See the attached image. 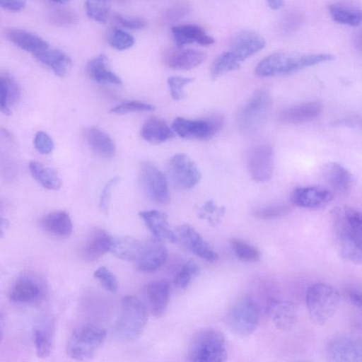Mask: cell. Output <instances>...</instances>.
I'll return each mask as SVG.
<instances>
[{"instance_id": "obj_16", "label": "cell", "mask_w": 362, "mask_h": 362, "mask_svg": "<svg viewBox=\"0 0 362 362\" xmlns=\"http://www.w3.org/2000/svg\"><path fill=\"white\" fill-rule=\"evenodd\" d=\"M168 258V250L163 242L154 237L144 245L136 259V265L142 272H153L163 266Z\"/></svg>"}, {"instance_id": "obj_3", "label": "cell", "mask_w": 362, "mask_h": 362, "mask_svg": "<svg viewBox=\"0 0 362 362\" xmlns=\"http://www.w3.org/2000/svg\"><path fill=\"white\" fill-rule=\"evenodd\" d=\"M147 320L148 310L145 304L134 296H126L121 302L113 335L122 342L134 341L143 332Z\"/></svg>"}, {"instance_id": "obj_5", "label": "cell", "mask_w": 362, "mask_h": 362, "mask_svg": "<svg viewBox=\"0 0 362 362\" xmlns=\"http://www.w3.org/2000/svg\"><path fill=\"white\" fill-rule=\"evenodd\" d=\"M272 106V99L268 90L259 88L254 91L239 110L237 126L244 134L257 132L266 122Z\"/></svg>"}, {"instance_id": "obj_29", "label": "cell", "mask_w": 362, "mask_h": 362, "mask_svg": "<svg viewBox=\"0 0 362 362\" xmlns=\"http://www.w3.org/2000/svg\"><path fill=\"white\" fill-rule=\"evenodd\" d=\"M42 229L59 238L69 236L73 230L71 219L64 211H55L46 214L40 221Z\"/></svg>"}, {"instance_id": "obj_44", "label": "cell", "mask_w": 362, "mask_h": 362, "mask_svg": "<svg viewBox=\"0 0 362 362\" xmlns=\"http://www.w3.org/2000/svg\"><path fill=\"white\" fill-rule=\"evenodd\" d=\"M94 276L100 282L103 288L112 293L119 289V284L116 276L106 267H100L94 272Z\"/></svg>"}, {"instance_id": "obj_54", "label": "cell", "mask_w": 362, "mask_h": 362, "mask_svg": "<svg viewBox=\"0 0 362 362\" xmlns=\"http://www.w3.org/2000/svg\"><path fill=\"white\" fill-rule=\"evenodd\" d=\"M300 22V17L296 15H291V16H286L284 21V25L286 29H293Z\"/></svg>"}, {"instance_id": "obj_42", "label": "cell", "mask_w": 362, "mask_h": 362, "mask_svg": "<svg viewBox=\"0 0 362 362\" xmlns=\"http://www.w3.org/2000/svg\"><path fill=\"white\" fill-rule=\"evenodd\" d=\"M199 272V267L192 260H188L180 268L174 278L175 285L180 288H187Z\"/></svg>"}, {"instance_id": "obj_1", "label": "cell", "mask_w": 362, "mask_h": 362, "mask_svg": "<svg viewBox=\"0 0 362 362\" xmlns=\"http://www.w3.org/2000/svg\"><path fill=\"white\" fill-rule=\"evenodd\" d=\"M337 250L345 260L360 265L362 261L361 213L349 206L337 207L332 213Z\"/></svg>"}, {"instance_id": "obj_48", "label": "cell", "mask_w": 362, "mask_h": 362, "mask_svg": "<svg viewBox=\"0 0 362 362\" xmlns=\"http://www.w3.org/2000/svg\"><path fill=\"white\" fill-rule=\"evenodd\" d=\"M113 18L117 25L129 30H140L146 25V21L139 17H128L116 14Z\"/></svg>"}, {"instance_id": "obj_28", "label": "cell", "mask_w": 362, "mask_h": 362, "mask_svg": "<svg viewBox=\"0 0 362 362\" xmlns=\"http://www.w3.org/2000/svg\"><path fill=\"white\" fill-rule=\"evenodd\" d=\"M39 62L49 66L59 77L67 75L72 66L71 58L64 52L50 46L33 55Z\"/></svg>"}, {"instance_id": "obj_24", "label": "cell", "mask_w": 362, "mask_h": 362, "mask_svg": "<svg viewBox=\"0 0 362 362\" xmlns=\"http://www.w3.org/2000/svg\"><path fill=\"white\" fill-rule=\"evenodd\" d=\"M171 32L178 47H182L193 42L202 46H209L215 42L212 37L197 25L185 24L173 26L171 28Z\"/></svg>"}, {"instance_id": "obj_36", "label": "cell", "mask_w": 362, "mask_h": 362, "mask_svg": "<svg viewBox=\"0 0 362 362\" xmlns=\"http://www.w3.org/2000/svg\"><path fill=\"white\" fill-rule=\"evenodd\" d=\"M29 169L32 176L45 188L47 189H59L62 182L52 168L45 166L37 161H31L29 163Z\"/></svg>"}, {"instance_id": "obj_43", "label": "cell", "mask_w": 362, "mask_h": 362, "mask_svg": "<svg viewBox=\"0 0 362 362\" xmlns=\"http://www.w3.org/2000/svg\"><path fill=\"white\" fill-rule=\"evenodd\" d=\"M107 41L117 50L127 49L134 44V39L130 34L115 27L112 28L108 32Z\"/></svg>"}, {"instance_id": "obj_32", "label": "cell", "mask_w": 362, "mask_h": 362, "mask_svg": "<svg viewBox=\"0 0 362 362\" xmlns=\"http://www.w3.org/2000/svg\"><path fill=\"white\" fill-rule=\"evenodd\" d=\"M90 78L100 83L121 85L122 81L108 69V59L105 54H99L90 59L86 66Z\"/></svg>"}, {"instance_id": "obj_47", "label": "cell", "mask_w": 362, "mask_h": 362, "mask_svg": "<svg viewBox=\"0 0 362 362\" xmlns=\"http://www.w3.org/2000/svg\"><path fill=\"white\" fill-rule=\"evenodd\" d=\"M192 78L182 76H170L168 79V84L172 98L175 100H181L184 97L182 88L185 86L192 83Z\"/></svg>"}, {"instance_id": "obj_11", "label": "cell", "mask_w": 362, "mask_h": 362, "mask_svg": "<svg viewBox=\"0 0 362 362\" xmlns=\"http://www.w3.org/2000/svg\"><path fill=\"white\" fill-rule=\"evenodd\" d=\"M166 171L173 185L181 189L194 187L201 179V173L195 163L182 153L175 154L168 160Z\"/></svg>"}, {"instance_id": "obj_21", "label": "cell", "mask_w": 362, "mask_h": 362, "mask_svg": "<svg viewBox=\"0 0 362 362\" xmlns=\"http://www.w3.org/2000/svg\"><path fill=\"white\" fill-rule=\"evenodd\" d=\"M139 215L155 238L163 242L165 240L171 243L177 242L175 232L170 228L165 213L152 209L140 211Z\"/></svg>"}, {"instance_id": "obj_19", "label": "cell", "mask_w": 362, "mask_h": 362, "mask_svg": "<svg viewBox=\"0 0 362 362\" xmlns=\"http://www.w3.org/2000/svg\"><path fill=\"white\" fill-rule=\"evenodd\" d=\"M144 293L147 310L155 317L163 316L170 298L169 282L163 280L151 282L145 286Z\"/></svg>"}, {"instance_id": "obj_59", "label": "cell", "mask_w": 362, "mask_h": 362, "mask_svg": "<svg viewBox=\"0 0 362 362\" xmlns=\"http://www.w3.org/2000/svg\"><path fill=\"white\" fill-rule=\"evenodd\" d=\"M53 2L58 3V4H66L71 0H51Z\"/></svg>"}, {"instance_id": "obj_20", "label": "cell", "mask_w": 362, "mask_h": 362, "mask_svg": "<svg viewBox=\"0 0 362 362\" xmlns=\"http://www.w3.org/2000/svg\"><path fill=\"white\" fill-rule=\"evenodd\" d=\"M322 175L329 187L342 196L349 194L354 183L350 172L340 164L329 162L322 168Z\"/></svg>"}, {"instance_id": "obj_15", "label": "cell", "mask_w": 362, "mask_h": 362, "mask_svg": "<svg viewBox=\"0 0 362 362\" xmlns=\"http://www.w3.org/2000/svg\"><path fill=\"white\" fill-rule=\"evenodd\" d=\"M177 242L193 255L209 262L218 259V254L202 235L189 224L185 223L176 228Z\"/></svg>"}, {"instance_id": "obj_2", "label": "cell", "mask_w": 362, "mask_h": 362, "mask_svg": "<svg viewBox=\"0 0 362 362\" xmlns=\"http://www.w3.org/2000/svg\"><path fill=\"white\" fill-rule=\"evenodd\" d=\"M333 59V55L325 53L301 54L279 51L262 59L257 64L255 73L262 77L288 75Z\"/></svg>"}, {"instance_id": "obj_13", "label": "cell", "mask_w": 362, "mask_h": 362, "mask_svg": "<svg viewBox=\"0 0 362 362\" xmlns=\"http://www.w3.org/2000/svg\"><path fill=\"white\" fill-rule=\"evenodd\" d=\"M246 165L253 180L262 182L269 180L274 166V155L271 146L261 144L250 148L246 155Z\"/></svg>"}, {"instance_id": "obj_8", "label": "cell", "mask_w": 362, "mask_h": 362, "mask_svg": "<svg viewBox=\"0 0 362 362\" xmlns=\"http://www.w3.org/2000/svg\"><path fill=\"white\" fill-rule=\"evenodd\" d=\"M106 331L96 325H84L75 329L66 344L67 355L75 360L92 358L104 343Z\"/></svg>"}, {"instance_id": "obj_9", "label": "cell", "mask_w": 362, "mask_h": 362, "mask_svg": "<svg viewBox=\"0 0 362 362\" xmlns=\"http://www.w3.org/2000/svg\"><path fill=\"white\" fill-rule=\"evenodd\" d=\"M223 124V117L214 115L204 119H188L176 117L172 124L173 130L184 139L206 140L220 131Z\"/></svg>"}, {"instance_id": "obj_14", "label": "cell", "mask_w": 362, "mask_h": 362, "mask_svg": "<svg viewBox=\"0 0 362 362\" xmlns=\"http://www.w3.org/2000/svg\"><path fill=\"white\" fill-rule=\"evenodd\" d=\"M325 353L330 361L359 362L362 360L361 342L346 336H335L327 341Z\"/></svg>"}, {"instance_id": "obj_17", "label": "cell", "mask_w": 362, "mask_h": 362, "mask_svg": "<svg viewBox=\"0 0 362 362\" xmlns=\"http://www.w3.org/2000/svg\"><path fill=\"white\" fill-rule=\"evenodd\" d=\"M332 199V192L321 186L298 187L291 194V200L294 205L310 209L322 208Z\"/></svg>"}, {"instance_id": "obj_27", "label": "cell", "mask_w": 362, "mask_h": 362, "mask_svg": "<svg viewBox=\"0 0 362 362\" xmlns=\"http://www.w3.org/2000/svg\"><path fill=\"white\" fill-rule=\"evenodd\" d=\"M206 59V54L195 49H173L165 56L166 64L177 70H189L198 66Z\"/></svg>"}, {"instance_id": "obj_6", "label": "cell", "mask_w": 362, "mask_h": 362, "mask_svg": "<svg viewBox=\"0 0 362 362\" xmlns=\"http://www.w3.org/2000/svg\"><path fill=\"white\" fill-rule=\"evenodd\" d=\"M340 296L332 286L317 283L310 286L305 293L307 310L311 320L317 325H322L336 312Z\"/></svg>"}, {"instance_id": "obj_35", "label": "cell", "mask_w": 362, "mask_h": 362, "mask_svg": "<svg viewBox=\"0 0 362 362\" xmlns=\"http://www.w3.org/2000/svg\"><path fill=\"white\" fill-rule=\"evenodd\" d=\"M329 13L337 23L350 26H358L361 23V9L344 4H334L329 6Z\"/></svg>"}, {"instance_id": "obj_23", "label": "cell", "mask_w": 362, "mask_h": 362, "mask_svg": "<svg viewBox=\"0 0 362 362\" xmlns=\"http://www.w3.org/2000/svg\"><path fill=\"white\" fill-rule=\"evenodd\" d=\"M322 105L318 101H309L289 107L279 115V120L286 124H301L312 121L322 112Z\"/></svg>"}, {"instance_id": "obj_49", "label": "cell", "mask_w": 362, "mask_h": 362, "mask_svg": "<svg viewBox=\"0 0 362 362\" xmlns=\"http://www.w3.org/2000/svg\"><path fill=\"white\" fill-rule=\"evenodd\" d=\"M34 146L36 150L42 154H48L54 148L53 140L49 135L43 131H39L36 133L34 138Z\"/></svg>"}, {"instance_id": "obj_7", "label": "cell", "mask_w": 362, "mask_h": 362, "mask_svg": "<svg viewBox=\"0 0 362 362\" xmlns=\"http://www.w3.org/2000/svg\"><path fill=\"white\" fill-rule=\"evenodd\" d=\"M259 311L256 302L244 296L235 300L228 309L225 323L229 330L239 337H247L258 327Z\"/></svg>"}, {"instance_id": "obj_45", "label": "cell", "mask_w": 362, "mask_h": 362, "mask_svg": "<svg viewBox=\"0 0 362 362\" xmlns=\"http://www.w3.org/2000/svg\"><path fill=\"white\" fill-rule=\"evenodd\" d=\"M155 109L153 105L131 100L124 102L110 110V112L115 114H125L132 112L152 111Z\"/></svg>"}, {"instance_id": "obj_41", "label": "cell", "mask_w": 362, "mask_h": 362, "mask_svg": "<svg viewBox=\"0 0 362 362\" xmlns=\"http://www.w3.org/2000/svg\"><path fill=\"white\" fill-rule=\"evenodd\" d=\"M292 208L286 204H273L259 206L253 210V215L260 219H274L288 215Z\"/></svg>"}, {"instance_id": "obj_58", "label": "cell", "mask_w": 362, "mask_h": 362, "mask_svg": "<svg viewBox=\"0 0 362 362\" xmlns=\"http://www.w3.org/2000/svg\"><path fill=\"white\" fill-rule=\"evenodd\" d=\"M2 335H3V317L0 313V342L2 339Z\"/></svg>"}, {"instance_id": "obj_22", "label": "cell", "mask_w": 362, "mask_h": 362, "mask_svg": "<svg viewBox=\"0 0 362 362\" xmlns=\"http://www.w3.org/2000/svg\"><path fill=\"white\" fill-rule=\"evenodd\" d=\"M268 314L273 325L278 329L288 330L298 320V308L288 300H275L269 304Z\"/></svg>"}, {"instance_id": "obj_26", "label": "cell", "mask_w": 362, "mask_h": 362, "mask_svg": "<svg viewBox=\"0 0 362 362\" xmlns=\"http://www.w3.org/2000/svg\"><path fill=\"white\" fill-rule=\"evenodd\" d=\"M112 241L105 230L100 228L93 230L86 239L83 247V255L88 261H95L106 252H110Z\"/></svg>"}, {"instance_id": "obj_46", "label": "cell", "mask_w": 362, "mask_h": 362, "mask_svg": "<svg viewBox=\"0 0 362 362\" xmlns=\"http://www.w3.org/2000/svg\"><path fill=\"white\" fill-rule=\"evenodd\" d=\"M49 22L56 25H68L77 21V15L67 8H58L49 16Z\"/></svg>"}, {"instance_id": "obj_57", "label": "cell", "mask_w": 362, "mask_h": 362, "mask_svg": "<svg viewBox=\"0 0 362 362\" xmlns=\"http://www.w3.org/2000/svg\"><path fill=\"white\" fill-rule=\"evenodd\" d=\"M0 133L4 134V136L10 138L11 136V134L10 132H8L7 129L0 127Z\"/></svg>"}, {"instance_id": "obj_37", "label": "cell", "mask_w": 362, "mask_h": 362, "mask_svg": "<svg viewBox=\"0 0 362 362\" xmlns=\"http://www.w3.org/2000/svg\"><path fill=\"white\" fill-rule=\"evenodd\" d=\"M240 66V62L230 51L224 52L213 62L210 69L211 78L216 80L230 71L238 69Z\"/></svg>"}, {"instance_id": "obj_10", "label": "cell", "mask_w": 362, "mask_h": 362, "mask_svg": "<svg viewBox=\"0 0 362 362\" xmlns=\"http://www.w3.org/2000/svg\"><path fill=\"white\" fill-rule=\"evenodd\" d=\"M139 183L145 196L151 202L168 204L170 194L165 176L151 162H144L139 168Z\"/></svg>"}, {"instance_id": "obj_38", "label": "cell", "mask_w": 362, "mask_h": 362, "mask_svg": "<svg viewBox=\"0 0 362 362\" xmlns=\"http://www.w3.org/2000/svg\"><path fill=\"white\" fill-rule=\"evenodd\" d=\"M37 325L33 329V339L37 355L45 358L49 356L52 349V328Z\"/></svg>"}, {"instance_id": "obj_39", "label": "cell", "mask_w": 362, "mask_h": 362, "mask_svg": "<svg viewBox=\"0 0 362 362\" xmlns=\"http://www.w3.org/2000/svg\"><path fill=\"white\" fill-rule=\"evenodd\" d=\"M110 7V0H86L85 2L87 16L100 23L107 21Z\"/></svg>"}, {"instance_id": "obj_18", "label": "cell", "mask_w": 362, "mask_h": 362, "mask_svg": "<svg viewBox=\"0 0 362 362\" xmlns=\"http://www.w3.org/2000/svg\"><path fill=\"white\" fill-rule=\"evenodd\" d=\"M266 45L264 38L257 32L244 30L235 34L230 42V51L241 62L262 50Z\"/></svg>"}, {"instance_id": "obj_4", "label": "cell", "mask_w": 362, "mask_h": 362, "mask_svg": "<svg viewBox=\"0 0 362 362\" xmlns=\"http://www.w3.org/2000/svg\"><path fill=\"white\" fill-rule=\"evenodd\" d=\"M225 337L218 329L204 328L192 337L188 348V358L194 362H222L227 359Z\"/></svg>"}, {"instance_id": "obj_33", "label": "cell", "mask_w": 362, "mask_h": 362, "mask_svg": "<svg viewBox=\"0 0 362 362\" xmlns=\"http://www.w3.org/2000/svg\"><path fill=\"white\" fill-rule=\"evenodd\" d=\"M21 97V88L10 74L0 73V111L5 115L10 116V105L15 104Z\"/></svg>"}, {"instance_id": "obj_40", "label": "cell", "mask_w": 362, "mask_h": 362, "mask_svg": "<svg viewBox=\"0 0 362 362\" xmlns=\"http://www.w3.org/2000/svg\"><path fill=\"white\" fill-rule=\"evenodd\" d=\"M230 244L235 255L243 261L256 262L260 259L261 253L257 247L239 238H232Z\"/></svg>"}, {"instance_id": "obj_55", "label": "cell", "mask_w": 362, "mask_h": 362, "mask_svg": "<svg viewBox=\"0 0 362 362\" xmlns=\"http://www.w3.org/2000/svg\"><path fill=\"white\" fill-rule=\"evenodd\" d=\"M269 6L273 10H278L284 5V0H267Z\"/></svg>"}, {"instance_id": "obj_56", "label": "cell", "mask_w": 362, "mask_h": 362, "mask_svg": "<svg viewBox=\"0 0 362 362\" xmlns=\"http://www.w3.org/2000/svg\"><path fill=\"white\" fill-rule=\"evenodd\" d=\"M8 225V221L0 216V238L4 236L5 229Z\"/></svg>"}, {"instance_id": "obj_51", "label": "cell", "mask_w": 362, "mask_h": 362, "mask_svg": "<svg viewBox=\"0 0 362 362\" xmlns=\"http://www.w3.org/2000/svg\"><path fill=\"white\" fill-rule=\"evenodd\" d=\"M189 9L185 4L177 5L168 10L164 16L165 19L168 21H177L179 18H183L185 14L188 12Z\"/></svg>"}, {"instance_id": "obj_52", "label": "cell", "mask_w": 362, "mask_h": 362, "mask_svg": "<svg viewBox=\"0 0 362 362\" xmlns=\"http://www.w3.org/2000/svg\"><path fill=\"white\" fill-rule=\"evenodd\" d=\"M26 1L27 0H0V6L10 11L17 12L25 7Z\"/></svg>"}, {"instance_id": "obj_31", "label": "cell", "mask_w": 362, "mask_h": 362, "mask_svg": "<svg viewBox=\"0 0 362 362\" xmlns=\"http://www.w3.org/2000/svg\"><path fill=\"white\" fill-rule=\"evenodd\" d=\"M85 138L92 150L99 156L111 158L115 154V146L111 137L95 127H89L84 129Z\"/></svg>"}, {"instance_id": "obj_34", "label": "cell", "mask_w": 362, "mask_h": 362, "mask_svg": "<svg viewBox=\"0 0 362 362\" xmlns=\"http://www.w3.org/2000/svg\"><path fill=\"white\" fill-rule=\"evenodd\" d=\"M142 244L134 238L121 235L112 238L110 252L117 258L124 261H136Z\"/></svg>"}, {"instance_id": "obj_12", "label": "cell", "mask_w": 362, "mask_h": 362, "mask_svg": "<svg viewBox=\"0 0 362 362\" xmlns=\"http://www.w3.org/2000/svg\"><path fill=\"white\" fill-rule=\"evenodd\" d=\"M47 286L44 279L33 272L19 276L11 286L10 300L19 304H34L45 296Z\"/></svg>"}, {"instance_id": "obj_30", "label": "cell", "mask_w": 362, "mask_h": 362, "mask_svg": "<svg viewBox=\"0 0 362 362\" xmlns=\"http://www.w3.org/2000/svg\"><path fill=\"white\" fill-rule=\"evenodd\" d=\"M140 134L148 143L158 144L173 137L174 132L163 119L151 117L143 124Z\"/></svg>"}, {"instance_id": "obj_53", "label": "cell", "mask_w": 362, "mask_h": 362, "mask_svg": "<svg viewBox=\"0 0 362 362\" xmlns=\"http://www.w3.org/2000/svg\"><path fill=\"white\" fill-rule=\"evenodd\" d=\"M347 296L353 305L358 309L361 308V292L359 288L356 286L349 288L347 291Z\"/></svg>"}, {"instance_id": "obj_50", "label": "cell", "mask_w": 362, "mask_h": 362, "mask_svg": "<svg viewBox=\"0 0 362 362\" xmlns=\"http://www.w3.org/2000/svg\"><path fill=\"white\" fill-rule=\"evenodd\" d=\"M119 181V177L117 176L109 180L105 183L103 189L100 199V208L105 213H107L108 211L112 189L118 183Z\"/></svg>"}, {"instance_id": "obj_25", "label": "cell", "mask_w": 362, "mask_h": 362, "mask_svg": "<svg viewBox=\"0 0 362 362\" xmlns=\"http://www.w3.org/2000/svg\"><path fill=\"white\" fill-rule=\"evenodd\" d=\"M5 35L11 42L33 55L49 47L48 42L41 37L25 30L8 29Z\"/></svg>"}]
</instances>
